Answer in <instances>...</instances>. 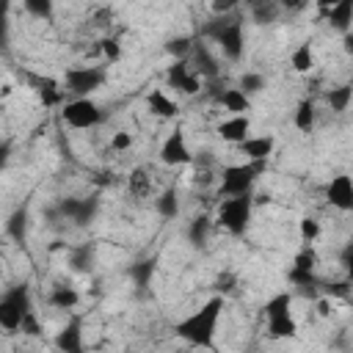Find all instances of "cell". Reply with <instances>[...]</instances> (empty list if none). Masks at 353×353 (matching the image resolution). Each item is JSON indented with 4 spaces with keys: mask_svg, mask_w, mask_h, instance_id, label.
I'll use <instances>...</instances> for the list:
<instances>
[{
    "mask_svg": "<svg viewBox=\"0 0 353 353\" xmlns=\"http://www.w3.org/2000/svg\"><path fill=\"white\" fill-rule=\"evenodd\" d=\"M221 312H223V298L212 295L196 312H190L188 317L174 323V334L182 342H188V345H193L199 350H212L215 347V328H218Z\"/></svg>",
    "mask_w": 353,
    "mask_h": 353,
    "instance_id": "cell-1",
    "label": "cell"
},
{
    "mask_svg": "<svg viewBox=\"0 0 353 353\" xmlns=\"http://www.w3.org/2000/svg\"><path fill=\"white\" fill-rule=\"evenodd\" d=\"M201 36L212 39L221 47V52L226 55V61H232V63L243 61V55H245V30H243V19L237 14H223V17L210 19L201 28Z\"/></svg>",
    "mask_w": 353,
    "mask_h": 353,
    "instance_id": "cell-2",
    "label": "cell"
},
{
    "mask_svg": "<svg viewBox=\"0 0 353 353\" xmlns=\"http://www.w3.org/2000/svg\"><path fill=\"white\" fill-rule=\"evenodd\" d=\"M265 171V163H234L221 168V182H218V196L232 199V196H248L256 176Z\"/></svg>",
    "mask_w": 353,
    "mask_h": 353,
    "instance_id": "cell-3",
    "label": "cell"
},
{
    "mask_svg": "<svg viewBox=\"0 0 353 353\" xmlns=\"http://www.w3.org/2000/svg\"><path fill=\"white\" fill-rule=\"evenodd\" d=\"M251 210H254L251 193H248V196L223 199V201L218 204V223H221V229H226V232L234 234V237L245 234V229H248V223H251Z\"/></svg>",
    "mask_w": 353,
    "mask_h": 353,
    "instance_id": "cell-4",
    "label": "cell"
},
{
    "mask_svg": "<svg viewBox=\"0 0 353 353\" xmlns=\"http://www.w3.org/2000/svg\"><path fill=\"white\" fill-rule=\"evenodd\" d=\"M33 309L30 303V290L28 284H14L11 290H6V295L0 298V328L6 331H19V323H22V314Z\"/></svg>",
    "mask_w": 353,
    "mask_h": 353,
    "instance_id": "cell-5",
    "label": "cell"
},
{
    "mask_svg": "<svg viewBox=\"0 0 353 353\" xmlns=\"http://www.w3.org/2000/svg\"><path fill=\"white\" fill-rule=\"evenodd\" d=\"M63 85L69 94H74V99H88V94H94L97 88L105 85V69L99 66H74L66 69Z\"/></svg>",
    "mask_w": 353,
    "mask_h": 353,
    "instance_id": "cell-6",
    "label": "cell"
},
{
    "mask_svg": "<svg viewBox=\"0 0 353 353\" xmlns=\"http://www.w3.org/2000/svg\"><path fill=\"white\" fill-rule=\"evenodd\" d=\"M61 116L69 127H77V130H91V127L102 124V119H105L102 108L94 99H69V102H63Z\"/></svg>",
    "mask_w": 353,
    "mask_h": 353,
    "instance_id": "cell-7",
    "label": "cell"
},
{
    "mask_svg": "<svg viewBox=\"0 0 353 353\" xmlns=\"http://www.w3.org/2000/svg\"><path fill=\"white\" fill-rule=\"evenodd\" d=\"M190 61H188V66H190V72L201 80H218V74H221V66H218V58L210 52V47L204 44V41H193V50H190V55H188Z\"/></svg>",
    "mask_w": 353,
    "mask_h": 353,
    "instance_id": "cell-8",
    "label": "cell"
},
{
    "mask_svg": "<svg viewBox=\"0 0 353 353\" xmlns=\"http://www.w3.org/2000/svg\"><path fill=\"white\" fill-rule=\"evenodd\" d=\"M160 160L165 165H185V163L193 160V152L188 149V141H185V132L182 130L168 132V138L160 146Z\"/></svg>",
    "mask_w": 353,
    "mask_h": 353,
    "instance_id": "cell-9",
    "label": "cell"
},
{
    "mask_svg": "<svg viewBox=\"0 0 353 353\" xmlns=\"http://www.w3.org/2000/svg\"><path fill=\"white\" fill-rule=\"evenodd\" d=\"M165 83H168V88H176V91H182L188 97L201 91V80L190 72L188 61H174L168 66V72H165Z\"/></svg>",
    "mask_w": 353,
    "mask_h": 353,
    "instance_id": "cell-10",
    "label": "cell"
},
{
    "mask_svg": "<svg viewBox=\"0 0 353 353\" xmlns=\"http://www.w3.org/2000/svg\"><path fill=\"white\" fill-rule=\"evenodd\" d=\"M58 210H61V215H66L77 226H88L99 210V201L97 199H63L58 204Z\"/></svg>",
    "mask_w": 353,
    "mask_h": 353,
    "instance_id": "cell-11",
    "label": "cell"
},
{
    "mask_svg": "<svg viewBox=\"0 0 353 353\" xmlns=\"http://www.w3.org/2000/svg\"><path fill=\"white\" fill-rule=\"evenodd\" d=\"M52 345L61 350V353H85V345H83V320L80 317H72L52 339Z\"/></svg>",
    "mask_w": 353,
    "mask_h": 353,
    "instance_id": "cell-12",
    "label": "cell"
},
{
    "mask_svg": "<svg viewBox=\"0 0 353 353\" xmlns=\"http://www.w3.org/2000/svg\"><path fill=\"white\" fill-rule=\"evenodd\" d=\"M325 196H328V201H331L336 210L350 212V210H353V179H350L347 174H336V176L328 182Z\"/></svg>",
    "mask_w": 353,
    "mask_h": 353,
    "instance_id": "cell-13",
    "label": "cell"
},
{
    "mask_svg": "<svg viewBox=\"0 0 353 353\" xmlns=\"http://www.w3.org/2000/svg\"><path fill=\"white\" fill-rule=\"evenodd\" d=\"M240 152L245 154L248 163H268V157L273 154V146L276 141L270 135H248L243 143H237Z\"/></svg>",
    "mask_w": 353,
    "mask_h": 353,
    "instance_id": "cell-14",
    "label": "cell"
},
{
    "mask_svg": "<svg viewBox=\"0 0 353 353\" xmlns=\"http://www.w3.org/2000/svg\"><path fill=\"white\" fill-rule=\"evenodd\" d=\"M248 132H251V119L248 116H229L218 124V135L226 143H243L248 138Z\"/></svg>",
    "mask_w": 353,
    "mask_h": 353,
    "instance_id": "cell-15",
    "label": "cell"
},
{
    "mask_svg": "<svg viewBox=\"0 0 353 353\" xmlns=\"http://www.w3.org/2000/svg\"><path fill=\"white\" fill-rule=\"evenodd\" d=\"M28 80L33 83V88L39 91V99L47 105V108H55L63 102V88L52 80V77H39V74H28Z\"/></svg>",
    "mask_w": 353,
    "mask_h": 353,
    "instance_id": "cell-16",
    "label": "cell"
},
{
    "mask_svg": "<svg viewBox=\"0 0 353 353\" xmlns=\"http://www.w3.org/2000/svg\"><path fill=\"white\" fill-rule=\"evenodd\" d=\"M325 19L331 22L334 30H339L342 36H347L350 33V22H353V3L350 0L331 3V8L325 11Z\"/></svg>",
    "mask_w": 353,
    "mask_h": 353,
    "instance_id": "cell-17",
    "label": "cell"
},
{
    "mask_svg": "<svg viewBox=\"0 0 353 353\" xmlns=\"http://www.w3.org/2000/svg\"><path fill=\"white\" fill-rule=\"evenodd\" d=\"M215 102L223 105L232 116H248V110H251V99H248L240 88H223Z\"/></svg>",
    "mask_w": 353,
    "mask_h": 353,
    "instance_id": "cell-18",
    "label": "cell"
},
{
    "mask_svg": "<svg viewBox=\"0 0 353 353\" xmlns=\"http://www.w3.org/2000/svg\"><path fill=\"white\" fill-rule=\"evenodd\" d=\"M268 334H270L273 339H295V336H298V323H295L292 312L268 317Z\"/></svg>",
    "mask_w": 353,
    "mask_h": 353,
    "instance_id": "cell-19",
    "label": "cell"
},
{
    "mask_svg": "<svg viewBox=\"0 0 353 353\" xmlns=\"http://www.w3.org/2000/svg\"><path fill=\"white\" fill-rule=\"evenodd\" d=\"M154 270H157V259L154 256H149V259H141V262H135V265H130V279H132V284L138 287V292H146L149 290V284H152V279H154Z\"/></svg>",
    "mask_w": 353,
    "mask_h": 353,
    "instance_id": "cell-20",
    "label": "cell"
},
{
    "mask_svg": "<svg viewBox=\"0 0 353 353\" xmlns=\"http://www.w3.org/2000/svg\"><path fill=\"white\" fill-rule=\"evenodd\" d=\"M210 234H212V221H210L207 215H196V218L188 223V243H190L193 248H207Z\"/></svg>",
    "mask_w": 353,
    "mask_h": 353,
    "instance_id": "cell-21",
    "label": "cell"
},
{
    "mask_svg": "<svg viewBox=\"0 0 353 353\" xmlns=\"http://www.w3.org/2000/svg\"><path fill=\"white\" fill-rule=\"evenodd\" d=\"M146 108H149L157 119H174V116L179 113V108H176V105L168 99V94L160 91V88L149 91V97H146Z\"/></svg>",
    "mask_w": 353,
    "mask_h": 353,
    "instance_id": "cell-22",
    "label": "cell"
},
{
    "mask_svg": "<svg viewBox=\"0 0 353 353\" xmlns=\"http://www.w3.org/2000/svg\"><path fill=\"white\" fill-rule=\"evenodd\" d=\"M154 210H157V215L165 218V221L176 218V215H179V193H176V188H165V190L154 199Z\"/></svg>",
    "mask_w": 353,
    "mask_h": 353,
    "instance_id": "cell-23",
    "label": "cell"
},
{
    "mask_svg": "<svg viewBox=\"0 0 353 353\" xmlns=\"http://www.w3.org/2000/svg\"><path fill=\"white\" fill-rule=\"evenodd\" d=\"M47 303H50L52 309H63V312H69V309H74V306L80 303V292H77L74 287H63V284H61V287H52Z\"/></svg>",
    "mask_w": 353,
    "mask_h": 353,
    "instance_id": "cell-24",
    "label": "cell"
},
{
    "mask_svg": "<svg viewBox=\"0 0 353 353\" xmlns=\"http://www.w3.org/2000/svg\"><path fill=\"white\" fill-rule=\"evenodd\" d=\"M279 14H281V6L273 0H254L251 3V19L256 25H270L279 19Z\"/></svg>",
    "mask_w": 353,
    "mask_h": 353,
    "instance_id": "cell-25",
    "label": "cell"
},
{
    "mask_svg": "<svg viewBox=\"0 0 353 353\" xmlns=\"http://www.w3.org/2000/svg\"><path fill=\"white\" fill-rule=\"evenodd\" d=\"M314 119H317L314 102H312V99H301V102L295 105V116H292V124H295L301 132H312V130H314Z\"/></svg>",
    "mask_w": 353,
    "mask_h": 353,
    "instance_id": "cell-26",
    "label": "cell"
},
{
    "mask_svg": "<svg viewBox=\"0 0 353 353\" xmlns=\"http://www.w3.org/2000/svg\"><path fill=\"white\" fill-rule=\"evenodd\" d=\"M6 232H8L11 240L25 243V234H28V210L25 207H19V210L11 212V218L6 221Z\"/></svg>",
    "mask_w": 353,
    "mask_h": 353,
    "instance_id": "cell-27",
    "label": "cell"
},
{
    "mask_svg": "<svg viewBox=\"0 0 353 353\" xmlns=\"http://www.w3.org/2000/svg\"><path fill=\"white\" fill-rule=\"evenodd\" d=\"M290 63H292V69H295L298 74L312 72V66H314V52H312V47H309V44H298V47L292 50V55H290Z\"/></svg>",
    "mask_w": 353,
    "mask_h": 353,
    "instance_id": "cell-28",
    "label": "cell"
},
{
    "mask_svg": "<svg viewBox=\"0 0 353 353\" xmlns=\"http://www.w3.org/2000/svg\"><path fill=\"white\" fill-rule=\"evenodd\" d=\"M350 97H353V88H350L347 83H345V85H336V88H331V91L325 94V99H328V105H331L334 113H345L347 105H350Z\"/></svg>",
    "mask_w": 353,
    "mask_h": 353,
    "instance_id": "cell-29",
    "label": "cell"
},
{
    "mask_svg": "<svg viewBox=\"0 0 353 353\" xmlns=\"http://www.w3.org/2000/svg\"><path fill=\"white\" fill-rule=\"evenodd\" d=\"M127 185H130V193L135 199H146L149 190H152V182H149V176H146L143 168H132V174L127 176Z\"/></svg>",
    "mask_w": 353,
    "mask_h": 353,
    "instance_id": "cell-30",
    "label": "cell"
},
{
    "mask_svg": "<svg viewBox=\"0 0 353 353\" xmlns=\"http://www.w3.org/2000/svg\"><path fill=\"white\" fill-rule=\"evenodd\" d=\"M193 41H196V39H190V36L168 39V41H165V52L174 55L176 61H188V55H190V50H193Z\"/></svg>",
    "mask_w": 353,
    "mask_h": 353,
    "instance_id": "cell-31",
    "label": "cell"
},
{
    "mask_svg": "<svg viewBox=\"0 0 353 353\" xmlns=\"http://www.w3.org/2000/svg\"><path fill=\"white\" fill-rule=\"evenodd\" d=\"M265 85H268V80L259 74V72H245L243 77H240V83H237V88L251 99L254 94H259V91H265Z\"/></svg>",
    "mask_w": 353,
    "mask_h": 353,
    "instance_id": "cell-32",
    "label": "cell"
},
{
    "mask_svg": "<svg viewBox=\"0 0 353 353\" xmlns=\"http://www.w3.org/2000/svg\"><path fill=\"white\" fill-rule=\"evenodd\" d=\"M290 306H292V295H290V292H276L270 301H265L262 312H265V317H273V314H284V312H292Z\"/></svg>",
    "mask_w": 353,
    "mask_h": 353,
    "instance_id": "cell-33",
    "label": "cell"
},
{
    "mask_svg": "<svg viewBox=\"0 0 353 353\" xmlns=\"http://www.w3.org/2000/svg\"><path fill=\"white\" fill-rule=\"evenodd\" d=\"M287 279H290L295 287H301V290H314V287H320L317 276H314V273H309V270H295V268H290Z\"/></svg>",
    "mask_w": 353,
    "mask_h": 353,
    "instance_id": "cell-34",
    "label": "cell"
},
{
    "mask_svg": "<svg viewBox=\"0 0 353 353\" xmlns=\"http://www.w3.org/2000/svg\"><path fill=\"white\" fill-rule=\"evenodd\" d=\"M22 6H25L28 14H33L39 19H50L52 17V3L50 0H25Z\"/></svg>",
    "mask_w": 353,
    "mask_h": 353,
    "instance_id": "cell-35",
    "label": "cell"
},
{
    "mask_svg": "<svg viewBox=\"0 0 353 353\" xmlns=\"http://www.w3.org/2000/svg\"><path fill=\"white\" fill-rule=\"evenodd\" d=\"M314 265H317V254H314L312 248H303V251L295 254V262H292L295 270H309V273H314Z\"/></svg>",
    "mask_w": 353,
    "mask_h": 353,
    "instance_id": "cell-36",
    "label": "cell"
},
{
    "mask_svg": "<svg viewBox=\"0 0 353 353\" xmlns=\"http://www.w3.org/2000/svg\"><path fill=\"white\" fill-rule=\"evenodd\" d=\"M323 290H325V298H331V301H334V298H342V301L350 298V281H347V279H342V281H328Z\"/></svg>",
    "mask_w": 353,
    "mask_h": 353,
    "instance_id": "cell-37",
    "label": "cell"
},
{
    "mask_svg": "<svg viewBox=\"0 0 353 353\" xmlns=\"http://www.w3.org/2000/svg\"><path fill=\"white\" fill-rule=\"evenodd\" d=\"M298 232H301V240H303V243H314L317 234H320V223H317L314 218H301Z\"/></svg>",
    "mask_w": 353,
    "mask_h": 353,
    "instance_id": "cell-38",
    "label": "cell"
},
{
    "mask_svg": "<svg viewBox=\"0 0 353 353\" xmlns=\"http://www.w3.org/2000/svg\"><path fill=\"white\" fill-rule=\"evenodd\" d=\"M91 259H94V251L88 248V245H83V248H77L74 254H72V268L74 270H91Z\"/></svg>",
    "mask_w": 353,
    "mask_h": 353,
    "instance_id": "cell-39",
    "label": "cell"
},
{
    "mask_svg": "<svg viewBox=\"0 0 353 353\" xmlns=\"http://www.w3.org/2000/svg\"><path fill=\"white\" fill-rule=\"evenodd\" d=\"M19 328H22V334H25V336H39V334H41V323H39V317H36V312H33V309H28V312L22 314Z\"/></svg>",
    "mask_w": 353,
    "mask_h": 353,
    "instance_id": "cell-40",
    "label": "cell"
},
{
    "mask_svg": "<svg viewBox=\"0 0 353 353\" xmlns=\"http://www.w3.org/2000/svg\"><path fill=\"white\" fill-rule=\"evenodd\" d=\"M0 50H8V3H0Z\"/></svg>",
    "mask_w": 353,
    "mask_h": 353,
    "instance_id": "cell-41",
    "label": "cell"
},
{
    "mask_svg": "<svg viewBox=\"0 0 353 353\" xmlns=\"http://www.w3.org/2000/svg\"><path fill=\"white\" fill-rule=\"evenodd\" d=\"M110 149L113 152H127V149H132V132H116L113 138H110Z\"/></svg>",
    "mask_w": 353,
    "mask_h": 353,
    "instance_id": "cell-42",
    "label": "cell"
},
{
    "mask_svg": "<svg viewBox=\"0 0 353 353\" xmlns=\"http://www.w3.org/2000/svg\"><path fill=\"white\" fill-rule=\"evenodd\" d=\"M234 284H237L234 273H221V276L215 279V284H212V287H215V290H218V295L223 298L226 292H232V290H234Z\"/></svg>",
    "mask_w": 353,
    "mask_h": 353,
    "instance_id": "cell-43",
    "label": "cell"
},
{
    "mask_svg": "<svg viewBox=\"0 0 353 353\" xmlns=\"http://www.w3.org/2000/svg\"><path fill=\"white\" fill-rule=\"evenodd\" d=\"M102 52H105L108 61H119V55H121L119 41H116V39H105V41H102Z\"/></svg>",
    "mask_w": 353,
    "mask_h": 353,
    "instance_id": "cell-44",
    "label": "cell"
},
{
    "mask_svg": "<svg viewBox=\"0 0 353 353\" xmlns=\"http://www.w3.org/2000/svg\"><path fill=\"white\" fill-rule=\"evenodd\" d=\"M331 312H334L331 298H320V301H317V314H320V317H331Z\"/></svg>",
    "mask_w": 353,
    "mask_h": 353,
    "instance_id": "cell-45",
    "label": "cell"
},
{
    "mask_svg": "<svg viewBox=\"0 0 353 353\" xmlns=\"http://www.w3.org/2000/svg\"><path fill=\"white\" fill-rule=\"evenodd\" d=\"M8 154H11V146H8V143H0V171L6 168V163H8Z\"/></svg>",
    "mask_w": 353,
    "mask_h": 353,
    "instance_id": "cell-46",
    "label": "cell"
},
{
    "mask_svg": "<svg viewBox=\"0 0 353 353\" xmlns=\"http://www.w3.org/2000/svg\"><path fill=\"white\" fill-rule=\"evenodd\" d=\"M342 265H345V268L350 270V245H347V248L342 251Z\"/></svg>",
    "mask_w": 353,
    "mask_h": 353,
    "instance_id": "cell-47",
    "label": "cell"
},
{
    "mask_svg": "<svg viewBox=\"0 0 353 353\" xmlns=\"http://www.w3.org/2000/svg\"><path fill=\"white\" fill-rule=\"evenodd\" d=\"M345 50H347V52H350V50H353V36H350V33H347V36H345Z\"/></svg>",
    "mask_w": 353,
    "mask_h": 353,
    "instance_id": "cell-48",
    "label": "cell"
}]
</instances>
